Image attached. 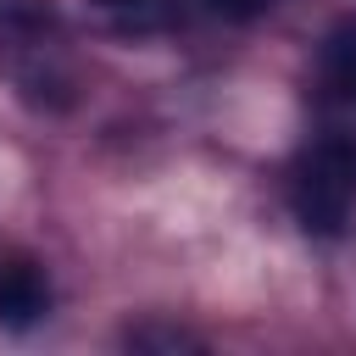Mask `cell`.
Masks as SVG:
<instances>
[{
	"label": "cell",
	"instance_id": "cell-1",
	"mask_svg": "<svg viewBox=\"0 0 356 356\" xmlns=\"http://www.w3.org/2000/svg\"><path fill=\"white\" fill-rule=\"evenodd\" d=\"M350 206H356V139L323 134L289 167V211L306 234L334 239V234H345Z\"/></svg>",
	"mask_w": 356,
	"mask_h": 356
},
{
	"label": "cell",
	"instance_id": "cell-2",
	"mask_svg": "<svg viewBox=\"0 0 356 356\" xmlns=\"http://www.w3.org/2000/svg\"><path fill=\"white\" fill-rule=\"evenodd\" d=\"M50 312V278L33 256L0 261V328H33Z\"/></svg>",
	"mask_w": 356,
	"mask_h": 356
},
{
	"label": "cell",
	"instance_id": "cell-3",
	"mask_svg": "<svg viewBox=\"0 0 356 356\" xmlns=\"http://www.w3.org/2000/svg\"><path fill=\"white\" fill-rule=\"evenodd\" d=\"M317 72H323V95L328 100H356V22H339L328 33Z\"/></svg>",
	"mask_w": 356,
	"mask_h": 356
},
{
	"label": "cell",
	"instance_id": "cell-4",
	"mask_svg": "<svg viewBox=\"0 0 356 356\" xmlns=\"http://www.w3.org/2000/svg\"><path fill=\"white\" fill-rule=\"evenodd\" d=\"M100 6H106V11H111L122 28H134V33L156 22V17H150V6H156V0H100Z\"/></svg>",
	"mask_w": 356,
	"mask_h": 356
},
{
	"label": "cell",
	"instance_id": "cell-5",
	"mask_svg": "<svg viewBox=\"0 0 356 356\" xmlns=\"http://www.w3.org/2000/svg\"><path fill=\"white\" fill-rule=\"evenodd\" d=\"M128 345H200L184 328H128Z\"/></svg>",
	"mask_w": 356,
	"mask_h": 356
},
{
	"label": "cell",
	"instance_id": "cell-6",
	"mask_svg": "<svg viewBox=\"0 0 356 356\" xmlns=\"http://www.w3.org/2000/svg\"><path fill=\"white\" fill-rule=\"evenodd\" d=\"M206 6H211L217 17H234V22H239V17H256V11H267L273 0H206Z\"/></svg>",
	"mask_w": 356,
	"mask_h": 356
}]
</instances>
